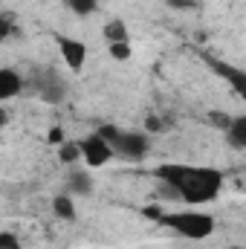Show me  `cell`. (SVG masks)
<instances>
[{
  "instance_id": "obj_19",
  "label": "cell",
  "mask_w": 246,
  "mask_h": 249,
  "mask_svg": "<svg viewBox=\"0 0 246 249\" xmlns=\"http://www.w3.org/2000/svg\"><path fill=\"white\" fill-rule=\"evenodd\" d=\"M0 249H23V247H20L18 235H12V232H0Z\"/></svg>"
},
{
  "instance_id": "obj_23",
  "label": "cell",
  "mask_w": 246,
  "mask_h": 249,
  "mask_svg": "<svg viewBox=\"0 0 246 249\" xmlns=\"http://www.w3.org/2000/svg\"><path fill=\"white\" fill-rule=\"evenodd\" d=\"M229 249H244V247H229Z\"/></svg>"
},
{
  "instance_id": "obj_16",
  "label": "cell",
  "mask_w": 246,
  "mask_h": 249,
  "mask_svg": "<svg viewBox=\"0 0 246 249\" xmlns=\"http://www.w3.org/2000/svg\"><path fill=\"white\" fill-rule=\"evenodd\" d=\"M209 122H211V127H217V130H226L229 122H232V116L223 113V110H211V113H209Z\"/></svg>"
},
{
  "instance_id": "obj_2",
  "label": "cell",
  "mask_w": 246,
  "mask_h": 249,
  "mask_svg": "<svg viewBox=\"0 0 246 249\" xmlns=\"http://www.w3.org/2000/svg\"><path fill=\"white\" fill-rule=\"evenodd\" d=\"M157 220L162 226H168L171 232L191 238V241H203L214 232V217L206 212H174V214H157Z\"/></svg>"
},
{
  "instance_id": "obj_4",
  "label": "cell",
  "mask_w": 246,
  "mask_h": 249,
  "mask_svg": "<svg viewBox=\"0 0 246 249\" xmlns=\"http://www.w3.org/2000/svg\"><path fill=\"white\" fill-rule=\"evenodd\" d=\"M78 151H81V160H84L90 168H99V165H105V162L113 157V148H110L99 133L84 136V139L78 142Z\"/></svg>"
},
{
  "instance_id": "obj_17",
  "label": "cell",
  "mask_w": 246,
  "mask_h": 249,
  "mask_svg": "<svg viewBox=\"0 0 246 249\" xmlns=\"http://www.w3.org/2000/svg\"><path fill=\"white\" fill-rule=\"evenodd\" d=\"M12 32H15V18H12L9 12H3V15H0V44H3Z\"/></svg>"
},
{
  "instance_id": "obj_7",
  "label": "cell",
  "mask_w": 246,
  "mask_h": 249,
  "mask_svg": "<svg viewBox=\"0 0 246 249\" xmlns=\"http://www.w3.org/2000/svg\"><path fill=\"white\" fill-rule=\"evenodd\" d=\"M223 133H226V139H229L232 148L244 151L246 148V116H232V122H229V127Z\"/></svg>"
},
{
  "instance_id": "obj_22",
  "label": "cell",
  "mask_w": 246,
  "mask_h": 249,
  "mask_svg": "<svg viewBox=\"0 0 246 249\" xmlns=\"http://www.w3.org/2000/svg\"><path fill=\"white\" fill-rule=\"evenodd\" d=\"M6 122H9V113H6V110H0V127H6Z\"/></svg>"
},
{
  "instance_id": "obj_12",
  "label": "cell",
  "mask_w": 246,
  "mask_h": 249,
  "mask_svg": "<svg viewBox=\"0 0 246 249\" xmlns=\"http://www.w3.org/2000/svg\"><path fill=\"white\" fill-rule=\"evenodd\" d=\"M58 160H61V162H67V165H70V162H75V160H81L78 142H67V139H64L61 145H58Z\"/></svg>"
},
{
  "instance_id": "obj_21",
  "label": "cell",
  "mask_w": 246,
  "mask_h": 249,
  "mask_svg": "<svg viewBox=\"0 0 246 249\" xmlns=\"http://www.w3.org/2000/svg\"><path fill=\"white\" fill-rule=\"evenodd\" d=\"M168 6H177V9H191L194 0H168Z\"/></svg>"
},
{
  "instance_id": "obj_3",
  "label": "cell",
  "mask_w": 246,
  "mask_h": 249,
  "mask_svg": "<svg viewBox=\"0 0 246 249\" xmlns=\"http://www.w3.org/2000/svg\"><path fill=\"white\" fill-rule=\"evenodd\" d=\"M110 148L113 154L127 157V160H142L148 157L151 151V139L145 133H136V130H116V136L110 139Z\"/></svg>"
},
{
  "instance_id": "obj_1",
  "label": "cell",
  "mask_w": 246,
  "mask_h": 249,
  "mask_svg": "<svg viewBox=\"0 0 246 249\" xmlns=\"http://www.w3.org/2000/svg\"><path fill=\"white\" fill-rule=\"evenodd\" d=\"M154 174L174 191V197H183L191 206L211 203L223 188V174L217 168H209V165H183V162H177V165H159Z\"/></svg>"
},
{
  "instance_id": "obj_6",
  "label": "cell",
  "mask_w": 246,
  "mask_h": 249,
  "mask_svg": "<svg viewBox=\"0 0 246 249\" xmlns=\"http://www.w3.org/2000/svg\"><path fill=\"white\" fill-rule=\"evenodd\" d=\"M20 90H23L20 72L18 70H9V67H0V102L20 96Z\"/></svg>"
},
{
  "instance_id": "obj_20",
  "label": "cell",
  "mask_w": 246,
  "mask_h": 249,
  "mask_svg": "<svg viewBox=\"0 0 246 249\" xmlns=\"http://www.w3.org/2000/svg\"><path fill=\"white\" fill-rule=\"evenodd\" d=\"M47 139H50L53 145H61V142H64V130H61V124H55V127L50 130V136H47Z\"/></svg>"
},
{
  "instance_id": "obj_11",
  "label": "cell",
  "mask_w": 246,
  "mask_h": 249,
  "mask_svg": "<svg viewBox=\"0 0 246 249\" xmlns=\"http://www.w3.org/2000/svg\"><path fill=\"white\" fill-rule=\"evenodd\" d=\"M64 3H67V9L72 15H81V18H87V15H93L99 9V0H64Z\"/></svg>"
},
{
  "instance_id": "obj_8",
  "label": "cell",
  "mask_w": 246,
  "mask_h": 249,
  "mask_svg": "<svg viewBox=\"0 0 246 249\" xmlns=\"http://www.w3.org/2000/svg\"><path fill=\"white\" fill-rule=\"evenodd\" d=\"M105 41L107 44H122V41H127V23H124L122 18H113V20L105 23Z\"/></svg>"
},
{
  "instance_id": "obj_10",
  "label": "cell",
  "mask_w": 246,
  "mask_h": 249,
  "mask_svg": "<svg viewBox=\"0 0 246 249\" xmlns=\"http://www.w3.org/2000/svg\"><path fill=\"white\" fill-rule=\"evenodd\" d=\"M70 191L72 194H90L93 191V177L87 171H72L70 174Z\"/></svg>"
},
{
  "instance_id": "obj_14",
  "label": "cell",
  "mask_w": 246,
  "mask_h": 249,
  "mask_svg": "<svg viewBox=\"0 0 246 249\" xmlns=\"http://www.w3.org/2000/svg\"><path fill=\"white\" fill-rule=\"evenodd\" d=\"M107 53H110V58H116V61H127V58L133 55L130 41H122V44H107Z\"/></svg>"
},
{
  "instance_id": "obj_13",
  "label": "cell",
  "mask_w": 246,
  "mask_h": 249,
  "mask_svg": "<svg viewBox=\"0 0 246 249\" xmlns=\"http://www.w3.org/2000/svg\"><path fill=\"white\" fill-rule=\"evenodd\" d=\"M211 67H214L220 75H226L235 87H241V81H244V72H241V70H235V67H229V64H220V61H211Z\"/></svg>"
},
{
  "instance_id": "obj_9",
  "label": "cell",
  "mask_w": 246,
  "mask_h": 249,
  "mask_svg": "<svg viewBox=\"0 0 246 249\" xmlns=\"http://www.w3.org/2000/svg\"><path fill=\"white\" fill-rule=\"evenodd\" d=\"M53 212L61 217V220H75V203L70 194H55L53 197Z\"/></svg>"
},
{
  "instance_id": "obj_5",
  "label": "cell",
  "mask_w": 246,
  "mask_h": 249,
  "mask_svg": "<svg viewBox=\"0 0 246 249\" xmlns=\"http://www.w3.org/2000/svg\"><path fill=\"white\" fill-rule=\"evenodd\" d=\"M58 50H61V58L64 64L72 70V72H78L84 61H87V44L84 41H75V38H70V35H58Z\"/></svg>"
},
{
  "instance_id": "obj_18",
  "label": "cell",
  "mask_w": 246,
  "mask_h": 249,
  "mask_svg": "<svg viewBox=\"0 0 246 249\" xmlns=\"http://www.w3.org/2000/svg\"><path fill=\"white\" fill-rule=\"evenodd\" d=\"M145 130L162 133V130H168V124H165V119H159V116H148V119H145Z\"/></svg>"
},
{
  "instance_id": "obj_15",
  "label": "cell",
  "mask_w": 246,
  "mask_h": 249,
  "mask_svg": "<svg viewBox=\"0 0 246 249\" xmlns=\"http://www.w3.org/2000/svg\"><path fill=\"white\" fill-rule=\"evenodd\" d=\"M41 96H44L47 102H58V99L64 96V84L61 81H50V84L41 90Z\"/></svg>"
}]
</instances>
